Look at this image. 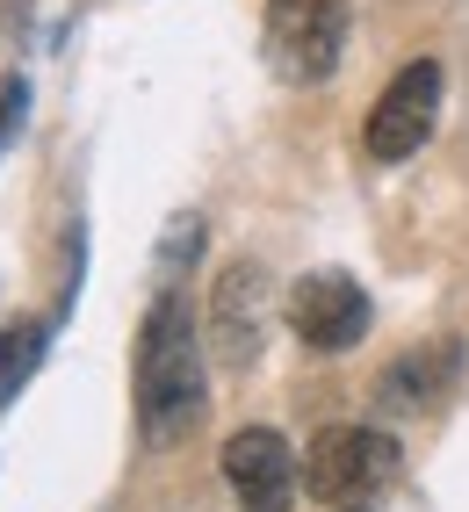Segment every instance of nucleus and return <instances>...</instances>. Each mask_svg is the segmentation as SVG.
Masks as SVG:
<instances>
[{
  "mask_svg": "<svg viewBox=\"0 0 469 512\" xmlns=\"http://www.w3.org/2000/svg\"><path fill=\"white\" fill-rule=\"evenodd\" d=\"M203 332L181 289H166L138 325V426L152 448H181L203 426Z\"/></svg>",
  "mask_w": 469,
  "mask_h": 512,
  "instance_id": "obj_1",
  "label": "nucleus"
},
{
  "mask_svg": "<svg viewBox=\"0 0 469 512\" xmlns=\"http://www.w3.org/2000/svg\"><path fill=\"white\" fill-rule=\"evenodd\" d=\"M267 65L289 87H318L340 73L347 58V0H275L267 8V37H260Z\"/></svg>",
  "mask_w": 469,
  "mask_h": 512,
  "instance_id": "obj_2",
  "label": "nucleus"
},
{
  "mask_svg": "<svg viewBox=\"0 0 469 512\" xmlns=\"http://www.w3.org/2000/svg\"><path fill=\"white\" fill-rule=\"evenodd\" d=\"M397 476V440L376 426H325L304 448V491L325 505H368Z\"/></svg>",
  "mask_w": 469,
  "mask_h": 512,
  "instance_id": "obj_3",
  "label": "nucleus"
},
{
  "mask_svg": "<svg viewBox=\"0 0 469 512\" xmlns=\"http://www.w3.org/2000/svg\"><path fill=\"white\" fill-rule=\"evenodd\" d=\"M267 318H275V275L260 260H231L210 289V318H203L210 354L224 368H253L267 347Z\"/></svg>",
  "mask_w": 469,
  "mask_h": 512,
  "instance_id": "obj_4",
  "label": "nucleus"
},
{
  "mask_svg": "<svg viewBox=\"0 0 469 512\" xmlns=\"http://www.w3.org/2000/svg\"><path fill=\"white\" fill-rule=\"evenodd\" d=\"M433 123H441V65H433V58H412L405 73L376 94L361 145H368V159H376V166H397V159H412V152L433 138Z\"/></svg>",
  "mask_w": 469,
  "mask_h": 512,
  "instance_id": "obj_5",
  "label": "nucleus"
},
{
  "mask_svg": "<svg viewBox=\"0 0 469 512\" xmlns=\"http://www.w3.org/2000/svg\"><path fill=\"white\" fill-rule=\"evenodd\" d=\"M289 325H296L304 347L347 354V347H361V332H368V289L354 275H340V267H318V275H304L289 289Z\"/></svg>",
  "mask_w": 469,
  "mask_h": 512,
  "instance_id": "obj_6",
  "label": "nucleus"
},
{
  "mask_svg": "<svg viewBox=\"0 0 469 512\" xmlns=\"http://www.w3.org/2000/svg\"><path fill=\"white\" fill-rule=\"evenodd\" d=\"M224 484H231V498H239V512H289L304 469H296L289 440L275 426H239L224 440Z\"/></svg>",
  "mask_w": 469,
  "mask_h": 512,
  "instance_id": "obj_7",
  "label": "nucleus"
},
{
  "mask_svg": "<svg viewBox=\"0 0 469 512\" xmlns=\"http://www.w3.org/2000/svg\"><path fill=\"white\" fill-rule=\"evenodd\" d=\"M455 368H462V354H455V339H441V347H412L405 361H390L383 368V412H433V404L448 397V383H455Z\"/></svg>",
  "mask_w": 469,
  "mask_h": 512,
  "instance_id": "obj_8",
  "label": "nucleus"
},
{
  "mask_svg": "<svg viewBox=\"0 0 469 512\" xmlns=\"http://www.w3.org/2000/svg\"><path fill=\"white\" fill-rule=\"evenodd\" d=\"M44 354H51V318H15L0 332V412L22 397V383L44 368Z\"/></svg>",
  "mask_w": 469,
  "mask_h": 512,
  "instance_id": "obj_9",
  "label": "nucleus"
},
{
  "mask_svg": "<svg viewBox=\"0 0 469 512\" xmlns=\"http://www.w3.org/2000/svg\"><path fill=\"white\" fill-rule=\"evenodd\" d=\"M195 246H203V217H174V231H166V246H159V267L174 275V267H181Z\"/></svg>",
  "mask_w": 469,
  "mask_h": 512,
  "instance_id": "obj_10",
  "label": "nucleus"
},
{
  "mask_svg": "<svg viewBox=\"0 0 469 512\" xmlns=\"http://www.w3.org/2000/svg\"><path fill=\"white\" fill-rule=\"evenodd\" d=\"M22 116H29V80H0V152L15 145Z\"/></svg>",
  "mask_w": 469,
  "mask_h": 512,
  "instance_id": "obj_11",
  "label": "nucleus"
}]
</instances>
